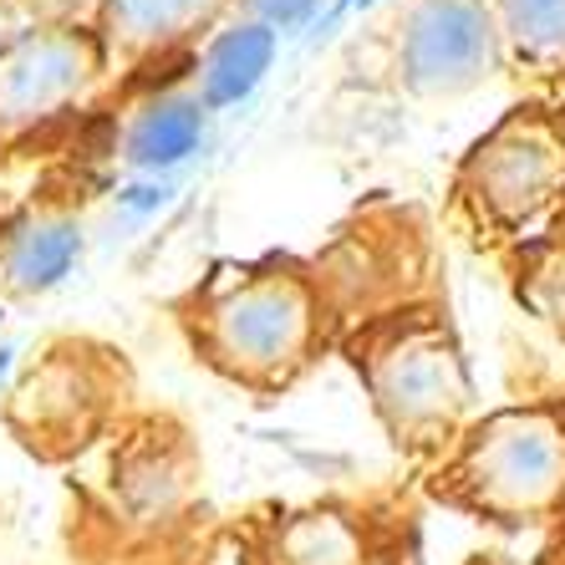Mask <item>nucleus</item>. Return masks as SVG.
Wrapping results in <instances>:
<instances>
[{
	"mask_svg": "<svg viewBox=\"0 0 565 565\" xmlns=\"http://www.w3.org/2000/svg\"><path fill=\"white\" fill-rule=\"evenodd\" d=\"M194 347L239 387L280 393L311 367L331 331L327 276L290 260L224 270L194 296Z\"/></svg>",
	"mask_w": 565,
	"mask_h": 565,
	"instance_id": "nucleus-1",
	"label": "nucleus"
},
{
	"mask_svg": "<svg viewBox=\"0 0 565 565\" xmlns=\"http://www.w3.org/2000/svg\"><path fill=\"white\" fill-rule=\"evenodd\" d=\"M347 356L397 448L444 454L463 434L473 382L448 311L428 301H397L387 311L362 316Z\"/></svg>",
	"mask_w": 565,
	"mask_h": 565,
	"instance_id": "nucleus-2",
	"label": "nucleus"
},
{
	"mask_svg": "<svg viewBox=\"0 0 565 565\" xmlns=\"http://www.w3.org/2000/svg\"><path fill=\"white\" fill-rule=\"evenodd\" d=\"M434 494L504 530L565 510V403H510L469 418L438 454Z\"/></svg>",
	"mask_w": 565,
	"mask_h": 565,
	"instance_id": "nucleus-3",
	"label": "nucleus"
},
{
	"mask_svg": "<svg viewBox=\"0 0 565 565\" xmlns=\"http://www.w3.org/2000/svg\"><path fill=\"white\" fill-rule=\"evenodd\" d=\"M454 210L489 250L525 255L565 220V113L510 107L454 173Z\"/></svg>",
	"mask_w": 565,
	"mask_h": 565,
	"instance_id": "nucleus-4",
	"label": "nucleus"
},
{
	"mask_svg": "<svg viewBox=\"0 0 565 565\" xmlns=\"http://www.w3.org/2000/svg\"><path fill=\"white\" fill-rule=\"evenodd\" d=\"M510 72L489 0H408L393 26V77L413 103H459Z\"/></svg>",
	"mask_w": 565,
	"mask_h": 565,
	"instance_id": "nucleus-5",
	"label": "nucleus"
},
{
	"mask_svg": "<svg viewBox=\"0 0 565 565\" xmlns=\"http://www.w3.org/2000/svg\"><path fill=\"white\" fill-rule=\"evenodd\" d=\"M113 352L82 342H62L46 352L36 372L21 382L11 397V428L26 448L41 454H72L103 428L113 397H118V367L107 362Z\"/></svg>",
	"mask_w": 565,
	"mask_h": 565,
	"instance_id": "nucleus-6",
	"label": "nucleus"
},
{
	"mask_svg": "<svg viewBox=\"0 0 565 565\" xmlns=\"http://www.w3.org/2000/svg\"><path fill=\"white\" fill-rule=\"evenodd\" d=\"M103 77V46L82 26L31 31L0 52V132H31L62 118Z\"/></svg>",
	"mask_w": 565,
	"mask_h": 565,
	"instance_id": "nucleus-7",
	"label": "nucleus"
},
{
	"mask_svg": "<svg viewBox=\"0 0 565 565\" xmlns=\"http://www.w3.org/2000/svg\"><path fill=\"white\" fill-rule=\"evenodd\" d=\"M210 113L194 93H158L128 113L118 132V158L138 173H173L204 148Z\"/></svg>",
	"mask_w": 565,
	"mask_h": 565,
	"instance_id": "nucleus-8",
	"label": "nucleus"
},
{
	"mask_svg": "<svg viewBox=\"0 0 565 565\" xmlns=\"http://www.w3.org/2000/svg\"><path fill=\"white\" fill-rule=\"evenodd\" d=\"M82 260V224L66 210H36L0 239V286L11 296H46Z\"/></svg>",
	"mask_w": 565,
	"mask_h": 565,
	"instance_id": "nucleus-9",
	"label": "nucleus"
},
{
	"mask_svg": "<svg viewBox=\"0 0 565 565\" xmlns=\"http://www.w3.org/2000/svg\"><path fill=\"white\" fill-rule=\"evenodd\" d=\"M280 52V31H270L265 21H245V26H230L204 46L194 72V97L204 103V113H224V107H239L255 93L270 72Z\"/></svg>",
	"mask_w": 565,
	"mask_h": 565,
	"instance_id": "nucleus-10",
	"label": "nucleus"
},
{
	"mask_svg": "<svg viewBox=\"0 0 565 565\" xmlns=\"http://www.w3.org/2000/svg\"><path fill=\"white\" fill-rule=\"evenodd\" d=\"M270 565H367V535L337 504L296 510L270 535Z\"/></svg>",
	"mask_w": 565,
	"mask_h": 565,
	"instance_id": "nucleus-11",
	"label": "nucleus"
},
{
	"mask_svg": "<svg viewBox=\"0 0 565 565\" xmlns=\"http://www.w3.org/2000/svg\"><path fill=\"white\" fill-rule=\"evenodd\" d=\"M224 0H107V41L128 56H153L210 26Z\"/></svg>",
	"mask_w": 565,
	"mask_h": 565,
	"instance_id": "nucleus-12",
	"label": "nucleus"
},
{
	"mask_svg": "<svg viewBox=\"0 0 565 565\" xmlns=\"http://www.w3.org/2000/svg\"><path fill=\"white\" fill-rule=\"evenodd\" d=\"M504 62L530 77H565V0H489Z\"/></svg>",
	"mask_w": 565,
	"mask_h": 565,
	"instance_id": "nucleus-13",
	"label": "nucleus"
},
{
	"mask_svg": "<svg viewBox=\"0 0 565 565\" xmlns=\"http://www.w3.org/2000/svg\"><path fill=\"white\" fill-rule=\"evenodd\" d=\"M316 11H321V0H255V15H260L270 31H296V26H306Z\"/></svg>",
	"mask_w": 565,
	"mask_h": 565,
	"instance_id": "nucleus-14",
	"label": "nucleus"
},
{
	"mask_svg": "<svg viewBox=\"0 0 565 565\" xmlns=\"http://www.w3.org/2000/svg\"><path fill=\"white\" fill-rule=\"evenodd\" d=\"M169 194H173L169 184H138V189H128V194H122V204H128V210H158Z\"/></svg>",
	"mask_w": 565,
	"mask_h": 565,
	"instance_id": "nucleus-15",
	"label": "nucleus"
},
{
	"mask_svg": "<svg viewBox=\"0 0 565 565\" xmlns=\"http://www.w3.org/2000/svg\"><path fill=\"white\" fill-rule=\"evenodd\" d=\"M15 367V347H0V387H6V377H11Z\"/></svg>",
	"mask_w": 565,
	"mask_h": 565,
	"instance_id": "nucleus-16",
	"label": "nucleus"
}]
</instances>
